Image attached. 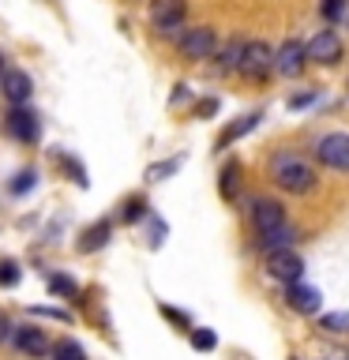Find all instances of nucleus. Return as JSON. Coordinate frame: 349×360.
<instances>
[{
	"label": "nucleus",
	"mask_w": 349,
	"mask_h": 360,
	"mask_svg": "<svg viewBox=\"0 0 349 360\" xmlns=\"http://www.w3.org/2000/svg\"><path fill=\"white\" fill-rule=\"evenodd\" d=\"M270 180H274V188H281L286 195H308V191H315V184H319V173H315V165L304 154L278 150L270 158Z\"/></svg>",
	"instance_id": "1"
},
{
	"label": "nucleus",
	"mask_w": 349,
	"mask_h": 360,
	"mask_svg": "<svg viewBox=\"0 0 349 360\" xmlns=\"http://www.w3.org/2000/svg\"><path fill=\"white\" fill-rule=\"evenodd\" d=\"M236 72H241L244 79H267L270 72H274V53H270V45L259 41V38L255 41H244Z\"/></svg>",
	"instance_id": "2"
},
{
	"label": "nucleus",
	"mask_w": 349,
	"mask_h": 360,
	"mask_svg": "<svg viewBox=\"0 0 349 360\" xmlns=\"http://www.w3.org/2000/svg\"><path fill=\"white\" fill-rule=\"evenodd\" d=\"M267 274L274 278V281H297L304 274V259L300 252H293L289 244H281V248H267Z\"/></svg>",
	"instance_id": "3"
},
{
	"label": "nucleus",
	"mask_w": 349,
	"mask_h": 360,
	"mask_svg": "<svg viewBox=\"0 0 349 360\" xmlns=\"http://www.w3.org/2000/svg\"><path fill=\"white\" fill-rule=\"evenodd\" d=\"M315 158L319 165H326L331 173H349V135L345 131H331L315 143Z\"/></svg>",
	"instance_id": "4"
},
{
	"label": "nucleus",
	"mask_w": 349,
	"mask_h": 360,
	"mask_svg": "<svg viewBox=\"0 0 349 360\" xmlns=\"http://www.w3.org/2000/svg\"><path fill=\"white\" fill-rule=\"evenodd\" d=\"M214 53H218V34L210 27H191L180 34V56H188V60H210Z\"/></svg>",
	"instance_id": "5"
},
{
	"label": "nucleus",
	"mask_w": 349,
	"mask_h": 360,
	"mask_svg": "<svg viewBox=\"0 0 349 360\" xmlns=\"http://www.w3.org/2000/svg\"><path fill=\"white\" fill-rule=\"evenodd\" d=\"M146 15H151V22L158 30H177L188 15V0H151Z\"/></svg>",
	"instance_id": "6"
},
{
	"label": "nucleus",
	"mask_w": 349,
	"mask_h": 360,
	"mask_svg": "<svg viewBox=\"0 0 349 360\" xmlns=\"http://www.w3.org/2000/svg\"><path fill=\"white\" fill-rule=\"evenodd\" d=\"M248 218H252L255 225V233H270V229H278V225H286V207L274 199H252V210H248Z\"/></svg>",
	"instance_id": "7"
},
{
	"label": "nucleus",
	"mask_w": 349,
	"mask_h": 360,
	"mask_svg": "<svg viewBox=\"0 0 349 360\" xmlns=\"http://www.w3.org/2000/svg\"><path fill=\"white\" fill-rule=\"evenodd\" d=\"M304 53H308V60H315V64H338L342 60V38H338L334 30H319L308 45H304Z\"/></svg>",
	"instance_id": "8"
},
{
	"label": "nucleus",
	"mask_w": 349,
	"mask_h": 360,
	"mask_svg": "<svg viewBox=\"0 0 349 360\" xmlns=\"http://www.w3.org/2000/svg\"><path fill=\"white\" fill-rule=\"evenodd\" d=\"M4 131L19 143H34L38 139V117L27 105H11V112L4 117Z\"/></svg>",
	"instance_id": "9"
},
{
	"label": "nucleus",
	"mask_w": 349,
	"mask_h": 360,
	"mask_svg": "<svg viewBox=\"0 0 349 360\" xmlns=\"http://www.w3.org/2000/svg\"><path fill=\"white\" fill-rule=\"evenodd\" d=\"M304 64H308V53H304V45H300L297 38H289V41L278 45V53H274V72H278V75L293 79V75H300Z\"/></svg>",
	"instance_id": "10"
},
{
	"label": "nucleus",
	"mask_w": 349,
	"mask_h": 360,
	"mask_svg": "<svg viewBox=\"0 0 349 360\" xmlns=\"http://www.w3.org/2000/svg\"><path fill=\"white\" fill-rule=\"evenodd\" d=\"M0 90H4V98L11 105H27L30 94H34V83L27 72H19V68H4V75H0Z\"/></svg>",
	"instance_id": "11"
},
{
	"label": "nucleus",
	"mask_w": 349,
	"mask_h": 360,
	"mask_svg": "<svg viewBox=\"0 0 349 360\" xmlns=\"http://www.w3.org/2000/svg\"><path fill=\"white\" fill-rule=\"evenodd\" d=\"M11 342H15V349H19V353H27V356L53 353L49 338H45V330H38V326H11Z\"/></svg>",
	"instance_id": "12"
},
{
	"label": "nucleus",
	"mask_w": 349,
	"mask_h": 360,
	"mask_svg": "<svg viewBox=\"0 0 349 360\" xmlns=\"http://www.w3.org/2000/svg\"><path fill=\"white\" fill-rule=\"evenodd\" d=\"M286 300H289V308L297 311V315H315L319 311V292H315L312 285H304V281H289V289H286Z\"/></svg>",
	"instance_id": "13"
},
{
	"label": "nucleus",
	"mask_w": 349,
	"mask_h": 360,
	"mask_svg": "<svg viewBox=\"0 0 349 360\" xmlns=\"http://www.w3.org/2000/svg\"><path fill=\"white\" fill-rule=\"evenodd\" d=\"M109 236H113V225L94 221L90 229H83V236H79V252H101V248L109 244Z\"/></svg>",
	"instance_id": "14"
},
{
	"label": "nucleus",
	"mask_w": 349,
	"mask_h": 360,
	"mask_svg": "<svg viewBox=\"0 0 349 360\" xmlns=\"http://www.w3.org/2000/svg\"><path fill=\"white\" fill-rule=\"evenodd\" d=\"M263 120V112H248L244 120H236V124H229V128H225L222 135H218V150H225V146H233L236 139H241V135H248L255 128V124Z\"/></svg>",
	"instance_id": "15"
},
{
	"label": "nucleus",
	"mask_w": 349,
	"mask_h": 360,
	"mask_svg": "<svg viewBox=\"0 0 349 360\" xmlns=\"http://www.w3.org/2000/svg\"><path fill=\"white\" fill-rule=\"evenodd\" d=\"M241 173H244V169H241V162H236V158H229V162H225L222 165V199L225 202H233L236 199V188H241Z\"/></svg>",
	"instance_id": "16"
},
{
	"label": "nucleus",
	"mask_w": 349,
	"mask_h": 360,
	"mask_svg": "<svg viewBox=\"0 0 349 360\" xmlns=\"http://www.w3.org/2000/svg\"><path fill=\"white\" fill-rule=\"evenodd\" d=\"M241 49H244V41H241V38H233V41L222 49V53H214L210 60H218V64H214V72H218V75H225V72H236V64H241Z\"/></svg>",
	"instance_id": "17"
},
{
	"label": "nucleus",
	"mask_w": 349,
	"mask_h": 360,
	"mask_svg": "<svg viewBox=\"0 0 349 360\" xmlns=\"http://www.w3.org/2000/svg\"><path fill=\"white\" fill-rule=\"evenodd\" d=\"M293 233L289 229V221L286 225H278V229H270V233H259V240H263V248H281V244H293Z\"/></svg>",
	"instance_id": "18"
},
{
	"label": "nucleus",
	"mask_w": 349,
	"mask_h": 360,
	"mask_svg": "<svg viewBox=\"0 0 349 360\" xmlns=\"http://www.w3.org/2000/svg\"><path fill=\"white\" fill-rule=\"evenodd\" d=\"M319 330H326V334H349V315H345V311L323 315V319H319Z\"/></svg>",
	"instance_id": "19"
},
{
	"label": "nucleus",
	"mask_w": 349,
	"mask_h": 360,
	"mask_svg": "<svg viewBox=\"0 0 349 360\" xmlns=\"http://www.w3.org/2000/svg\"><path fill=\"white\" fill-rule=\"evenodd\" d=\"M49 289L56 292V297H68V300L79 297V285H75L72 278H64V274H53V278H49Z\"/></svg>",
	"instance_id": "20"
},
{
	"label": "nucleus",
	"mask_w": 349,
	"mask_h": 360,
	"mask_svg": "<svg viewBox=\"0 0 349 360\" xmlns=\"http://www.w3.org/2000/svg\"><path fill=\"white\" fill-rule=\"evenodd\" d=\"M19 263H15V259H0V285H4V289H15L19 285Z\"/></svg>",
	"instance_id": "21"
},
{
	"label": "nucleus",
	"mask_w": 349,
	"mask_h": 360,
	"mask_svg": "<svg viewBox=\"0 0 349 360\" xmlns=\"http://www.w3.org/2000/svg\"><path fill=\"white\" fill-rule=\"evenodd\" d=\"M214 345H218V334H214V330H203V326H196V330H191V349L207 353V349H214Z\"/></svg>",
	"instance_id": "22"
},
{
	"label": "nucleus",
	"mask_w": 349,
	"mask_h": 360,
	"mask_svg": "<svg viewBox=\"0 0 349 360\" xmlns=\"http://www.w3.org/2000/svg\"><path fill=\"white\" fill-rule=\"evenodd\" d=\"M56 165H64L68 173H72V180H75L79 188H87V184H90V180H87V173H83V165H79L75 158H68V154H61V158H56Z\"/></svg>",
	"instance_id": "23"
},
{
	"label": "nucleus",
	"mask_w": 349,
	"mask_h": 360,
	"mask_svg": "<svg viewBox=\"0 0 349 360\" xmlns=\"http://www.w3.org/2000/svg\"><path fill=\"white\" fill-rule=\"evenodd\" d=\"M180 162H184V158H169V162H162V165H151V169H146V180H158V176H169V173H177V169H180Z\"/></svg>",
	"instance_id": "24"
},
{
	"label": "nucleus",
	"mask_w": 349,
	"mask_h": 360,
	"mask_svg": "<svg viewBox=\"0 0 349 360\" xmlns=\"http://www.w3.org/2000/svg\"><path fill=\"white\" fill-rule=\"evenodd\" d=\"M143 214H146V202L139 195H132L128 202H124V221H139Z\"/></svg>",
	"instance_id": "25"
},
{
	"label": "nucleus",
	"mask_w": 349,
	"mask_h": 360,
	"mask_svg": "<svg viewBox=\"0 0 349 360\" xmlns=\"http://www.w3.org/2000/svg\"><path fill=\"white\" fill-rule=\"evenodd\" d=\"M34 180H38V176H34L30 169L15 173V180H11V195H23V191H30V188H34Z\"/></svg>",
	"instance_id": "26"
},
{
	"label": "nucleus",
	"mask_w": 349,
	"mask_h": 360,
	"mask_svg": "<svg viewBox=\"0 0 349 360\" xmlns=\"http://www.w3.org/2000/svg\"><path fill=\"white\" fill-rule=\"evenodd\" d=\"M319 8H323V15L331 22H338V19H342V11H345V0H323Z\"/></svg>",
	"instance_id": "27"
},
{
	"label": "nucleus",
	"mask_w": 349,
	"mask_h": 360,
	"mask_svg": "<svg viewBox=\"0 0 349 360\" xmlns=\"http://www.w3.org/2000/svg\"><path fill=\"white\" fill-rule=\"evenodd\" d=\"M188 101H191V90H188L184 83H177V86H173V98H169V105L177 109V105H188Z\"/></svg>",
	"instance_id": "28"
},
{
	"label": "nucleus",
	"mask_w": 349,
	"mask_h": 360,
	"mask_svg": "<svg viewBox=\"0 0 349 360\" xmlns=\"http://www.w3.org/2000/svg\"><path fill=\"white\" fill-rule=\"evenodd\" d=\"M53 353H56V356H83V345H75V342H61V345H53Z\"/></svg>",
	"instance_id": "29"
},
{
	"label": "nucleus",
	"mask_w": 349,
	"mask_h": 360,
	"mask_svg": "<svg viewBox=\"0 0 349 360\" xmlns=\"http://www.w3.org/2000/svg\"><path fill=\"white\" fill-rule=\"evenodd\" d=\"M214 112H218V101H214V98H203L196 105V117H214Z\"/></svg>",
	"instance_id": "30"
},
{
	"label": "nucleus",
	"mask_w": 349,
	"mask_h": 360,
	"mask_svg": "<svg viewBox=\"0 0 349 360\" xmlns=\"http://www.w3.org/2000/svg\"><path fill=\"white\" fill-rule=\"evenodd\" d=\"M34 315H49V319H61V323H72V315L61 311V308H34Z\"/></svg>",
	"instance_id": "31"
},
{
	"label": "nucleus",
	"mask_w": 349,
	"mask_h": 360,
	"mask_svg": "<svg viewBox=\"0 0 349 360\" xmlns=\"http://www.w3.org/2000/svg\"><path fill=\"white\" fill-rule=\"evenodd\" d=\"M162 315H165V319H173L177 326H188V315H184V311H173V308H162Z\"/></svg>",
	"instance_id": "32"
},
{
	"label": "nucleus",
	"mask_w": 349,
	"mask_h": 360,
	"mask_svg": "<svg viewBox=\"0 0 349 360\" xmlns=\"http://www.w3.org/2000/svg\"><path fill=\"white\" fill-rule=\"evenodd\" d=\"M315 94H297V98H289V109H300V105H308Z\"/></svg>",
	"instance_id": "33"
},
{
	"label": "nucleus",
	"mask_w": 349,
	"mask_h": 360,
	"mask_svg": "<svg viewBox=\"0 0 349 360\" xmlns=\"http://www.w3.org/2000/svg\"><path fill=\"white\" fill-rule=\"evenodd\" d=\"M11 334V323H8V315L4 311H0V342H4V338Z\"/></svg>",
	"instance_id": "34"
},
{
	"label": "nucleus",
	"mask_w": 349,
	"mask_h": 360,
	"mask_svg": "<svg viewBox=\"0 0 349 360\" xmlns=\"http://www.w3.org/2000/svg\"><path fill=\"white\" fill-rule=\"evenodd\" d=\"M0 75H4V53H0Z\"/></svg>",
	"instance_id": "35"
}]
</instances>
